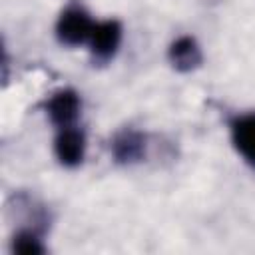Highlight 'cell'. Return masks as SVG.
<instances>
[{"instance_id": "obj_2", "label": "cell", "mask_w": 255, "mask_h": 255, "mask_svg": "<svg viewBox=\"0 0 255 255\" xmlns=\"http://www.w3.org/2000/svg\"><path fill=\"white\" fill-rule=\"evenodd\" d=\"M120 42H122V26L118 20H106V22L96 24L92 38H90L94 58L98 62H108L118 52Z\"/></svg>"}, {"instance_id": "obj_7", "label": "cell", "mask_w": 255, "mask_h": 255, "mask_svg": "<svg viewBox=\"0 0 255 255\" xmlns=\"http://www.w3.org/2000/svg\"><path fill=\"white\" fill-rule=\"evenodd\" d=\"M169 62L175 70L179 72H191L201 64V50L197 46V42L189 36H181L177 38L171 46H169Z\"/></svg>"}, {"instance_id": "obj_3", "label": "cell", "mask_w": 255, "mask_h": 255, "mask_svg": "<svg viewBox=\"0 0 255 255\" xmlns=\"http://www.w3.org/2000/svg\"><path fill=\"white\" fill-rule=\"evenodd\" d=\"M80 108H82V104L74 90H60L46 104L52 124H56L60 129L70 128L76 122V118L80 116Z\"/></svg>"}, {"instance_id": "obj_6", "label": "cell", "mask_w": 255, "mask_h": 255, "mask_svg": "<svg viewBox=\"0 0 255 255\" xmlns=\"http://www.w3.org/2000/svg\"><path fill=\"white\" fill-rule=\"evenodd\" d=\"M231 139L235 149L255 167V114L239 116L231 124Z\"/></svg>"}, {"instance_id": "obj_4", "label": "cell", "mask_w": 255, "mask_h": 255, "mask_svg": "<svg viewBox=\"0 0 255 255\" xmlns=\"http://www.w3.org/2000/svg\"><path fill=\"white\" fill-rule=\"evenodd\" d=\"M54 149H56V157L60 159V163H64L68 167H74L84 159L86 137H84V133L80 129H76L72 126L70 128H62L58 137H56Z\"/></svg>"}, {"instance_id": "obj_8", "label": "cell", "mask_w": 255, "mask_h": 255, "mask_svg": "<svg viewBox=\"0 0 255 255\" xmlns=\"http://www.w3.org/2000/svg\"><path fill=\"white\" fill-rule=\"evenodd\" d=\"M14 251L24 253V255H32V253H44V245L40 243V239L32 233V231H22L14 237Z\"/></svg>"}, {"instance_id": "obj_1", "label": "cell", "mask_w": 255, "mask_h": 255, "mask_svg": "<svg viewBox=\"0 0 255 255\" xmlns=\"http://www.w3.org/2000/svg\"><path fill=\"white\" fill-rule=\"evenodd\" d=\"M96 24L88 16V12L80 6H70L62 12L56 24L58 40L66 46H80L92 38Z\"/></svg>"}, {"instance_id": "obj_5", "label": "cell", "mask_w": 255, "mask_h": 255, "mask_svg": "<svg viewBox=\"0 0 255 255\" xmlns=\"http://www.w3.org/2000/svg\"><path fill=\"white\" fill-rule=\"evenodd\" d=\"M112 153L120 163H135L145 155V135L135 129L120 131L112 141Z\"/></svg>"}]
</instances>
